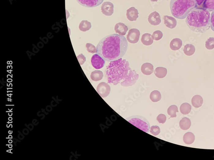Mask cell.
Masks as SVG:
<instances>
[{
    "instance_id": "6da1fadb",
    "label": "cell",
    "mask_w": 214,
    "mask_h": 160,
    "mask_svg": "<svg viewBox=\"0 0 214 160\" xmlns=\"http://www.w3.org/2000/svg\"><path fill=\"white\" fill-rule=\"evenodd\" d=\"M127 48V41L125 36L111 34L99 42L96 47L97 53L105 61L112 62L122 58Z\"/></svg>"
},
{
    "instance_id": "7a4b0ae2",
    "label": "cell",
    "mask_w": 214,
    "mask_h": 160,
    "mask_svg": "<svg viewBox=\"0 0 214 160\" xmlns=\"http://www.w3.org/2000/svg\"><path fill=\"white\" fill-rule=\"evenodd\" d=\"M106 75L108 83L117 85L120 83L123 86H130L136 83L139 75L130 68V64L122 58L111 62L107 67Z\"/></svg>"
},
{
    "instance_id": "3957f363",
    "label": "cell",
    "mask_w": 214,
    "mask_h": 160,
    "mask_svg": "<svg viewBox=\"0 0 214 160\" xmlns=\"http://www.w3.org/2000/svg\"><path fill=\"white\" fill-rule=\"evenodd\" d=\"M186 18V23L192 31L203 33L210 28V11L207 9L195 7Z\"/></svg>"
},
{
    "instance_id": "277c9868",
    "label": "cell",
    "mask_w": 214,
    "mask_h": 160,
    "mask_svg": "<svg viewBox=\"0 0 214 160\" xmlns=\"http://www.w3.org/2000/svg\"><path fill=\"white\" fill-rule=\"evenodd\" d=\"M170 5L172 15L177 19H183L197 4L195 0H171Z\"/></svg>"
},
{
    "instance_id": "5b68a950",
    "label": "cell",
    "mask_w": 214,
    "mask_h": 160,
    "mask_svg": "<svg viewBox=\"0 0 214 160\" xmlns=\"http://www.w3.org/2000/svg\"><path fill=\"white\" fill-rule=\"evenodd\" d=\"M126 120L135 127L146 133H149L150 126L147 119L139 115L132 116L126 118Z\"/></svg>"
},
{
    "instance_id": "8992f818",
    "label": "cell",
    "mask_w": 214,
    "mask_h": 160,
    "mask_svg": "<svg viewBox=\"0 0 214 160\" xmlns=\"http://www.w3.org/2000/svg\"><path fill=\"white\" fill-rule=\"evenodd\" d=\"M97 92L103 98L107 97L111 92V87L109 85L105 82L100 83L97 87Z\"/></svg>"
},
{
    "instance_id": "52a82bcc",
    "label": "cell",
    "mask_w": 214,
    "mask_h": 160,
    "mask_svg": "<svg viewBox=\"0 0 214 160\" xmlns=\"http://www.w3.org/2000/svg\"><path fill=\"white\" fill-rule=\"evenodd\" d=\"M140 32L137 29L133 28L129 31L127 35V40L130 43L135 44L138 42Z\"/></svg>"
},
{
    "instance_id": "ba28073f",
    "label": "cell",
    "mask_w": 214,
    "mask_h": 160,
    "mask_svg": "<svg viewBox=\"0 0 214 160\" xmlns=\"http://www.w3.org/2000/svg\"><path fill=\"white\" fill-rule=\"evenodd\" d=\"M91 63L94 68L98 70L103 68L104 66L105 61L97 53L92 56L91 59Z\"/></svg>"
},
{
    "instance_id": "9c48e42d",
    "label": "cell",
    "mask_w": 214,
    "mask_h": 160,
    "mask_svg": "<svg viewBox=\"0 0 214 160\" xmlns=\"http://www.w3.org/2000/svg\"><path fill=\"white\" fill-rule=\"evenodd\" d=\"M81 6L89 8H92L100 5L104 0H76Z\"/></svg>"
},
{
    "instance_id": "30bf717a",
    "label": "cell",
    "mask_w": 214,
    "mask_h": 160,
    "mask_svg": "<svg viewBox=\"0 0 214 160\" xmlns=\"http://www.w3.org/2000/svg\"><path fill=\"white\" fill-rule=\"evenodd\" d=\"M101 11L106 16H111L114 11V4L110 2H105L101 6Z\"/></svg>"
},
{
    "instance_id": "8fae6325",
    "label": "cell",
    "mask_w": 214,
    "mask_h": 160,
    "mask_svg": "<svg viewBox=\"0 0 214 160\" xmlns=\"http://www.w3.org/2000/svg\"><path fill=\"white\" fill-rule=\"evenodd\" d=\"M148 21L151 25H159L161 22V16L157 12H153L148 16Z\"/></svg>"
},
{
    "instance_id": "7c38bea8",
    "label": "cell",
    "mask_w": 214,
    "mask_h": 160,
    "mask_svg": "<svg viewBox=\"0 0 214 160\" xmlns=\"http://www.w3.org/2000/svg\"><path fill=\"white\" fill-rule=\"evenodd\" d=\"M138 10L134 7H131L126 11V17L130 21H135L138 18Z\"/></svg>"
},
{
    "instance_id": "4fadbf2b",
    "label": "cell",
    "mask_w": 214,
    "mask_h": 160,
    "mask_svg": "<svg viewBox=\"0 0 214 160\" xmlns=\"http://www.w3.org/2000/svg\"><path fill=\"white\" fill-rule=\"evenodd\" d=\"M115 30L116 33L119 35L124 36L126 34L128 30V27L124 23L120 22V23H117L115 25Z\"/></svg>"
},
{
    "instance_id": "5bb4252c",
    "label": "cell",
    "mask_w": 214,
    "mask_h": 160,
    "mask_svg": "<svg viewBox=\"0 0 214 160\" xmlns=\"http://www.w3.org/2000/svg\"><path fill=\"white\" fill-rule=\"evenodd\" d=\"M164 24L167 27L174 29L177 25V21L175 18L168 16H164Z\"/></svg>"
},
{
    "instance_id": "9a60e30c",
    "label": "cell",
    "mask_w": 214,
    "mask_h": 160,
    "mask_svg": "<svg viewBox=\"0 0 214 160\" xmlns=\"http://www.w3.org/2000/svg\"><path fill=\"white\" fill-rule=\"evenodd\" d=\"M141 71L144 75H150L154 72L153 65L150 63H145L142 65Z\"/></svg>"
},
{
    "instance_id": "2e32d148",
    "label": "cell",
    "mask_w": 214,
    "mask_h": 160,
    "mask_svg": "<svg viewBox=\"0 0 214 160\" xmlns=\"http://www.w3.org/2000/svg\"><path fill=\"white\" fill-rule=\"evenodd\" d=\"M154 39L152 35L149 33H145L142 35L141 41L144 45L149 46L153 43Z\"/></svg>"
},
{
    "instance_id": "e0dca14e",
    "label": "cell",
    "mask_w": 214,
    "mask_h": 160,
    "mask_svg": "<svg viewBox=\"0 0 214 160\" xmlns=\"http://www.w3.org/2000/svg\"><path fill=\"white\" fill-rule=\"evenodd\" d=\"M182 45V41L179 38H175L172 39L170 44V47L172 50L176 51L179 50Z\"/></svg>"
},
{
    "instance_id": "ac0fdd59",
    "label": "cell",
    "mask_w": 214,
    "mask_h": 160,
    "mask_svg": "<svg viewBox=\"0 0 214 160\" xmlns=\"http://www.w3.org/2000/svg\"><path fill=\"white\" fill-rule=\"evenodd\" d=\"M167 69L165 67H157L156 68L155 70L154 71V73L156 77L160 79H162L166 77L167 75Z\"/></svg>"
},
{
    "instance_id": "d6986e66",
    "label": "cell",
    "mask_w": 214,
    "mask_h": 160,
    "mask_svg": "<svg viewBox=\"0 0 214 160\" xmlns=\"http://www.w3.org/2000/svg\"><path fill=\"white\" fill-rule=\"evenodd\" d=\"M183 139L185 144L188 145L191 144L195 140V135L191 132H188L184 135Z\"/></svg>"
},
{
    "instance_id": "ffe728a7",
    "label": "cell",
    "mask_w": 214,
    "mask_h": 160,
    "mask_svg": "<svg viewBox=\"0 0 214 160\" xmlns=\"http://www.w3.org/2000/svg\"><path fill=\"white\" fill-rule=\"evenodd\" d=\"M191 103L193 107L196 108H199L203 105V98L200 95H196L192 97Z\"/></svg>"
},
{
    "instance_id": "44dd1931",
    "label": "cell",
    "mask_w": 214,
    "mask_h": 160,
    "mask_svg": "<svg viewBox=\"0 0 214 160\" xmlns=\"http://www.w3.org/2000/svg\"><path fill=\"white\" fill-rule=\"evenodd\" d=\"M191 121L187 118H184L179 122V126L182 129L186 130L189 129L191 126Z\"/></svg>"
},
{
    "instance_id": "7402d4cb",
    "label": "cell",
    "mask_w": 214,
    "mask_h": 160,
    "mask_svg": "<svg viewBox=\"0 0 214 160\" xmlns=\"http://www.w3.org/2000/svg\"><path fill=\"white\" fill-rule=\"evenodd\" d=\"M183 52L185 54L188 56L193 55L195 52V46L192 44H187L184 46Z\"/></svg>"
},
{
    "instance_id": "603a6c76",
    "label": "cell",
    "mask_w": 214,
    "mask_h": 160,
    "mask_svg": "<svg viewBox=\"0 0 214 160\" xmlns=\"http://www.w3.org/2000/svg\"><path fill=\"white\" fill-rule=\"evenodd\" d=\"M103 74L100 71L96 70L92 72L90 75V78L92 81L97 82L103 79Z\"/></svg>"
},
{
    "instance_id": "cb8c5ba5",
    "label": "cell",
    "mask_w": 214,
    "mask_h": 160,
    "mask_svg": "<svg viewBox=\"0 0 214 160\" xmlns=\"http://www.w3.org/2000/svg\"><path fill=\"white\" fill-rule=\"evenodd\" d=\"M191 106L188 103H183L181 105L180 107V112L183 115H186L189 114L191 112Z\"/></svg>"
},
{
    "instance_id": "d4e9b609",
    "label": "cell",
    "mask_w": 214,
    "mask_h": 160,
    "mask_svg": "<svg viewBox=\"0 0 214 160\" xmlns=\"http://www.w3.org/2000/svg\"><path fill=\"white\" fill-rule=\"evenodd\" d=\"M91 27V23L86 20L81 21L79 25V29L83 32H86L89 31Z\"/></svg>"
},
{
    "instance_id": "484cf974",
    "label": "cell",
    "mask_w": 214,
    "mask_h": 160,
    "mask_svg": "<svg viewBox=\"0 0 214 160\" xmlns=\"http://www.w3.org/2000/svg\"><path fill=\"white\" fill-rule=\"evenodd\" d=\"M150 99L154 103L160 101L162 99L161 93L159 91L157 90L152 91L150 94Z\"/></svg>"
},
{
    "instance_id": "4316f807",
    "label": "cell",
    "mask_w": 214,
    "mask_h": 160,
    "mask_svg": "<svg viewBox=\"0 0 214 160\" xmlns=\"http://www.w3.org/2000/svg\"><path fill=\"white\" fill-rule=\"evenodd\" d=\"M203 7L209 11L214 10V0H205L203 3Z\"/></svg>"
},
{
    "instance_id": "83f0119b",
    "label": "cell",
    "mask_w": 214,
    "mask_h": 160,
    "mask_svg": "<svg viewBox=\"0 0 214 160\" xmlns=\"http://www.w3.org/2000/svg\"><path fill=\"white\" fill-rule=\"evenodd\" d=\"M178 107L176 105H172L169 107L167 109V114L169 115L170 116L171 118H176V112H178ZM169 118V119H170Z\"/></svg>"
},
{
    "instance_id": "f1b7e54d",
    "label": "cell",
    "mask_w": 214,
    "mask_h": 160,
    "mask_svg": "<svg viewBox=\"0 0 214 160\" xmlns=\"http://www.w3.org/2000/svg\"><path fill=\"white\" fill-rule=\"evenodd\" d=\"M206 49L211 50L214 48V37H210L207 39L205 43Z\"/></svg>"
},
{
    "instance_id": "f546056e",
    "label": "cell",
    "mask_w": 214,
    "mask_h": 160,
    "mask_svg": "<svg viewBox=\"0 0 214 160\" xmlns=\"http://www.w3.org/2000/svg\"><path fill=\"white\" fill-rule=\"evenodd\" d=\"M150 132L154 136H157L161 133V130L160 127L157 125H153L150 127Z\"/></svg>"
},
{
    "instance_id": "4dcf8cb0",
    "label": "cell",
    "mask_w": 214,
    "mask_h": 160,
    "mask_svg": "<svg viewBox=\"0 0 214 160\" xmlns=\"http://www.w3.org/2000/svg\"><path fill=\"white\" fill-rule=\"evenodd\" d=\"M86 47L87 48V51L90 53H97V52L96 48L92 44L88 43L86 44Z\"/></svg>"
},
{
    "instance_id": "1f68e13d",
    "label": "cell",
    "mask_w": 214,
    "mask_h": 160,
    "mask_svg": "<svg viewBox=\"0 0 214 160\" xmlns=\"http://www.w3.org/2000/svg\"><path fill=\"white\" fill-rule=\"evenodd\" d=\"M163 33L160 31H156L153 32L152 36L154 40L159 41L163 37Z\"/></svg>"
},
{
    "instance_id": "d6a6232c",
    "label": "cell",
    "mask_w": 214,
    "mask_h": 160,
    "mask_svg": "<svg viewBox=\"0 0 214 160\" xmlns=\"http://www.w3.org/2000/svg\"><path fill=\"white\" fill-rule=\"evenodd\" d=\"M167 120V118L166 116L164 114L159 115L157 117V120L159 123H162V124H164V123H165Z\"/></svg>"
},
{
    "instance_id": "836d02e7",
    "label": "cell",
    "mask_w": 214,
    "mask_h": 160,
    "mask_svg": "<svg viewBox=\"0 0 214 160\" xmlns=\"http://www.w3.org/2000/svg\"><path fill=\"white\" fill-rule=\"evenodd\" d=\"M77 59H78L79 63H80V65H82V64H84L86 61L85 57L82 54L79 55L77 56Z\"/></svg>"
},
{
    "instance_id": "e575fe53",
    "label": "cell",
    "mask_w": 214,
    "mask_h": 160,
    "mask_svg": "<svg viewBox=\"0 0 214 160\" xmlns=\"http://www.w3.org/2000/svg\"><path fill=\"white\" fill-rule=\"evenodd\" d=\"M210 24L212 30L214 32V10L212 11L210 16Z\"/></svg>"
},
{
    "instance_id": "d590c367",
    "label": "cell",
    "mask_w": 214,
    "mask_h": 160,
    "mask_svg": "<svg viewBox=\"0 0 214 160\" xmlns=\"http://www.w3.org/2000/svg\"><path fill=\"white\" fill-rule=\"evenodd\" d=\"M195 1L197 3L198 6H201L203 3H204L205 0H195Z\"/></svg>"
},
{
    "instance_id": "8d00e7d4",
    "label": "cell",
    "mask_w": 214,
    "mask_h": 160,
    "mask_svg": "<svg viewBox=\"0 0 214 160\" xmlns=\"http://www.w3.org/2000/svg\"><path fill=\"white\" fill-rule=\"evenodd\" d=\"M152 2H157L158 0H150Z\"/></svg>"
},
{
    "instance_id": "74e56055",
    "label": "cell",
    "mask_w": 214,
    "mask_h": 160,
    "mask_svg": "<svg viewBox=\"0 0 214 160\" xmlns=\"http://www.w3.org/2000/svg\"></svg>"
}]
</instances>
